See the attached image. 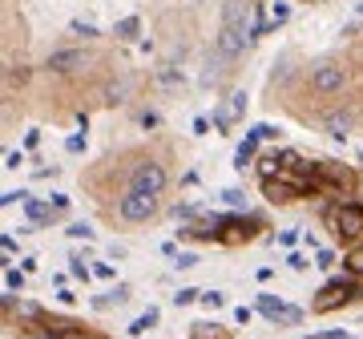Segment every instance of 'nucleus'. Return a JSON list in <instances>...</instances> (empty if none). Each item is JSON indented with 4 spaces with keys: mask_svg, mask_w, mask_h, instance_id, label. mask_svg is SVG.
<instances>
[{
    "mask_svg": "<svg viewBox=\"0 0 363 339\" xmlns=\"http://www.w3.org/2000/svg\"><path fill=\"white\" fill-rule=\"evenodd\" d=\"M190 339H230V335H226L218 323H194V335Z\"/></svg>",
    "mask_w": 363,
    "mask_h": 339,
    "instance_id": "2eb2a0df",
    "label": "nucleus"
},
{
    "mask_svg": "<svg viewBox=\"0 0 363 339\" xmlns=\"http://www.w3.org/2000/svg\"><path fill=\"white\" fill-rule=\"evenodd\" d=\"M355 16H359V21H363V4H359V9H355Z\"/></svg>",
    "mask_w": 363,
    "mask_h": 339,
    "instance_id": "4c0bfd02",
    "label": "nucleus"
},
{
    "mask_svg": "<svg viewBox=\"0 0 363 339\" xmlns=\"http://www.w3.org/2000/svg\"><path fill=\"white\" fill-rule=\"evenodd\" d=\"M69 235H73V238H93V230H89V226H81V222H77V226H69Z\"/></svg>",
    "mask_w": 363,
    "mask_h": 339,
    "instance_id": "2f4dec72",
    "label": "nucleus"
},
{
    "mask_svg": "<svg viewBox=\"0 0 363 339\" xmlns=\"http://www.w3.org/2000/svg\"><path fill=\"white\" fill-rule=\"evenodd\" d=\"M355 299H363V283L359 279H331L319 295L311 299V311L315 315H327V311H339V307H347V303H355Z\"/></svg>",
    "mask_w": 363,
    "mask_h": 339,
    "instance_id": "f03ea898",
    "label": "nucleus"
},
{
    "mask_svg": "<svg viewBox=\"0 0 363 339\" xmlns=\"http://www.w3.org/2000/svg\"><path fill=\"white\" fill-rule=\"evenodd\" d=\"M255 145H259V138H247V142L234 150V166H238V170L250 166V157H255Z\"/></svg>",
    "mask_w": 363,
    "mask_h": 339,
    "instance_id": "ddd939ff",
    "label": "nucleus"
},
{
    "mask_svg": "<svg viewBox=\"0 0 363 339\" xmlns=\"http://www.w3.org/2000/svg\"><path fill=\"white\" fill-rule=\"evenodd\" d=\"M242 109H247V97H242V93H234V97H230V113H234V118H238Z\"/></svg>",
    "mask_w": 363,
    "mask_h": 339,
    "instance_id": "a878e982",
    "label": "nucleus"
},
{
    "mask_svg": "<svg viewBox=\"0 0 363 339\" xmlns=\"http://www.w3.org/2000/svg\"><path fill=\"white\" fill-rule=\"evenodd\" d=\"M157 85H182V73H174V69H162V73H157Z\"/></svg>",
    "mask_w": 363,
    "mask_h": 339,
    "instance_id": "4be33fe9",
    "label": "nucleus"
},
{
    "mask_svg": "<svg viewBox=\"0 0 363 339\" xmlns=\"http://www.w3.org/2000/svg\"><path fill=\"white\" fill-rule=\"evenodd\" d=\"M93 274H97V279H113V267H109V262H97V267H93Z\"/></svg>",
    "mask_w": 363,
    "mask_h": 339,
    "instance_id": "c85d7f7f",
    "label": "nucleus"
},
{
    "mask_svg": "<svg viewBox=\"0 0 363 339\" xmlns=\"http://www.w3.org/2000/svg\"><path fill=\"white\" fill-rule=\"evenodd\" d=\"M202 303H206V307H222V295L218 291H210V295H202Z\"/></svg>",
    "mask_w": 363,
    "mask_h": 339,
    "instance_id": "72a5a7b5",
    "label": "nucleus"
},
{
    "mask_svg": "<svg viewBox=\"0 0 363 339\" xmlns=\"http://www.w3.org/2000/svg\"><path fill=\"white\" fill-rule=\"evenodd\" d=\"M73 33H81V37H97V28H93V25H81V21H73Z\"/></svg>",
    "mask_w": 363,
    "mask_h": 339,
    "instance_id": "c756f323",
    "label": "nucleus"
},
{
    "mask_svg": "<svg viewBox=\"0 0 363 339\" xmlns=\"http://www.w3.org/2000/svg\"><path fill=\"white\" fill-rule=\"evenodd\" d=\"M174 262H178L182 271H190V267H198V259H194V255H178V259H174Z\"/></svg>",
    "mask_w": 363,
    "mask_h": 339,
    "instance_id": "473e14b6",
    "label": "nucleus"
},
{
    "mask_svg": "<svg viewBox=\"0 0 363 339\" xmlns=\"http://www.w3.org/2000/svg\"><path fill=\"white\" fill-rule=\"evenodd\" d=\"M89 65V52H81V49H61V52H52L49 57V73H81V69Z\"/></svg>",
    "mask_w": 363,
    "mask_h": 339,
    "instance_id": "6e6552de",
    "label": "nucleus"
},
{
    "mask_svg": "<svg viewBox=\"0 0 363 339\" xmlns=\"http://www.w3.org/2000/svg\"><path fill=\"white\" fill-rule=\"evenodd\" d=\"M250 138L267 142V138H279V130H274V126H255V130H250Z\"/></svg>",
    "mask_w": 363,
    "mask_h": 339,
    "instance_id": "5701e85b",
    "label": "nucleus"
},
{
    "mask_svg": "<svg viewBox=\"0 0 363 339\" xmlns=\"http://www.w3.org/2000/svg\"><path fill=\"white\" fill-rule=\"evenodd\" d=\"M117 214H121V222H130V226H142V222H150L157 214V198H150V194H125L121 202H117Z\"/></svg>",
    "mask_w": 363,
    "mask_h": 339,
    "instance_id": "0eeeda50",
    "label": "nucleus"
},
{
    "mask_svg": "<svg viewBox=\"0 0 363 339\" xmlns=\"http://www.w3.org/2000/svg\"><path fill=\"white\" fill-rule=\"evenodd\" d=\"M125 299H130V291H125V287H113L105 299H97V307H117V303H125Z\"/></svg>",
    "mask_w": 363,
    "mask_h": 339,
    "instance_id": "6ab92c4d",
    "label": "nucleus"
},
{
    "mask_svg": "<svg viewBox=\"0 0 363 339\" xmlns=\"http://www.w3.org/2000/svg\"><path fill=\"white\" fill-rule=\"evenodd\" d=\"M267 230V222L259 214H234V218H222V230H218V243L222 247H247Z\"/></svg>",
    "mask_w": 363,
    "mask_h": 339,
    "instance_id": "7ed1b4c3",
    "label": "nucleus"
},
{
    "mask_svg": "<svg viewBox=\"0 0 363 339\" xmlns=\"http://www.w3.org/2000/svg\"><path fill=\"white\" fill-rule=\"evenodd\" d=\"M351 113H335V118H327V133H331V138H339V142H343V138H347L351 133Z\"/></svg>",
    "mask_w": 363,
    "mask_h": 339,
    "instance_id": "f8f14e48",
    "label": "nucleus"
},
{
    "mask_svg": "<svg viewBox=\"0 0 363 339\" xmlns=\"http://www.w3.org/2000/svg\"><path fill=\"white\" fill-rule=\"evenodd\" d=\"M194 133H210V121L206 118H194Z\"/></svg>",
    "mask_w": 363,
    "mask_h": 339,
    "instance_id": "e433bc0d",
    "label": "nucleus"
},
{
    "mask_svg": "<svg viewBox=\"0 0 363 339\" xmlns=\"http://www.w3.org/2000/svg\"><path fill=\"white\" fill-rule=\"evenodd\" d=\"M242 190H226V194H222V202H226V206H242Z\"/></svg>",
    "mask_w": 363,
    "mask_h": 339,
    "instance_id": "b1692460",
    "label": "nucleus"
},
{
    "mask_svg": "<svg viewBox=\"0 0 363 339\" xmlns=\"http://www.w3.org/2000/svg\"><path fill=\"white\" fill-rule=\"evenodd\" d=\"M319 267H335V255L331 250H319Z\"/></svg>",
    "mask_w": 363,
    "mask_h": 339,
    "instance_id": "f704fd0d",
    "label": "nucleus"
},
{
    "mask_svg": "<svg viewBox=\"0 0 363 339\" xmlns=\"http://www.w3.org/2000/svg\"><path fill=\"white\" fill-rule=\"evenodd\" d=\"M21 162H25V154H21V150H13V154L4 157V166H9V170H16V166H21Z\"/></svg>",
    "mask_w": 363,
    "mask_h": 339,
    "instance_id": "7c9ffc66",
    "label": "nucleus"
},
{
    "mask_svg": "<svg viewBox=\"0 0 363 339\" xmlns=\"http://www.w3.org/2000/svg\"><path fill=\"white\" fill-rule=\"evenodd\" d=\"M194 299H202V291H194V287H182L178 295H174V303H178V307H186V303H194Z\"/></svg>",
    "mask_w": 363,
    "mask_h": 339,
    "instance_id": "412c9836",
    "label": "nucleus"
},
{
    "mask_svg": "<svg viewBox=\"0 0 363 339\" xmlns=\"http://www.w3.org/2000/svg\"><path fill=\"white\" fill-rule=\"evenodd\" d=\"M286 262H291L295 271H307V267H311V262H307V255H291V259H286Z\"/></svg>",
    "mask_w": 363,
    "mask_h": 339,
    "instance_id": "cd10ccee",
    "label": "nucleus"
},
{
    "mask_svg": "<svg viewBox=\"0 0 363 339\" xmlns=\"http://www.w3.org/2000/svg\"><path fill=\"white\" fill-rule=\"evenodd\" d=\"M262 198L274 202V206H286V202H295V198H303V194H298L286 178H267V182H262Z\"/></svg>",
    "mask_w": 363,
    "mask_h": 339,
    "instance_id": "1a4fd4ad",
    "label": "nucleus"
},
{
    "mask_svg": "<svg viewBox=\"0 0 363 339\" xmlns=\"http://www.w3.org/2000/svg\"><path fill=\"white\" fill-rule=\"evenodd\" d=\"M138 28H142V25H138V16H125V21L113 28V37H125V40H130V37H138Z\"/></svg>",
    "mask_w": 363,
    "mask_h": 339,
    "instance_id": "a211bd4d",
    "label": "nucleus"
},
{
    "mask_svg": "<svg viewBox=\"0 0 363 339\" xmlns=\"http://www.w3.org/2000/svg\"><path fill=\"white\" fill-rule=\"evenodd\" d=\"M154 323H157V307H150V311H142L138 319H133V327H130V331H133V335H142V331H150Z\"/></svg>",
    "mask_w": 363,
    "mask_h": 339,
    "instance_id": "f3484780",
    "label": "nucleus"
},
{
    "mask_svg": "<svg viewBox=\"0 0 363 339\" xmlns=\"http://www.w3.org/2000/svg\"><path fill=\"white\" fill-rule=\"evenodd\" d=\"M73 274H77L81 283H85V279H89V271H85V267H81V259H73Z\"/></svg>",
    "mask_w": 363,
    "mask_h": 339,
    "instance_id": "c9c22d12",
    "label": "nucleus"
},
{
    "mask_svg": "<svg viewBox=\"0 0 363 339\" xmlns=\"http://www.w3.org/2000/svg\"><path fill=\"white\" fill-rule=\"evenodd\" d=\"M4 279H9V287H13V291H21V287H25V274H21V271H9Z\"/></svg>",
    "mask_w": 363,
    "mask_h": 339,
    "instance_id": "bb28decb",
    "label": "nucleus"
},
{
    "mask_svg": "<svg viewBox=\"0 0 363 339\" xmlns=\"http://www.w3.org/2000/svg\"><path fill=\"white\" fill-rule=\"evenodd\" d=\"M311 89L319 93V97H339V93L347 89V69L339 65V61H323V65H315Z\"/></svg>",
    "mask_w": 363,
    "mask_h": 339,
    "instance_id": "423d86ee",
    "label": "nucleus"
},
{
    "mask_svg": "<svg viewBox=\"0 0 363 339\" xmlns=\"http://www.w3.org/2000/svg\"><path fill=\"white\" fill-rule=\"evenodd\" d=\"M259 311L267 315V319H274V323H279V315H283L286 307H283L279 299H271V295H259Z\"/></svg>",
    "mask_w": 363,
    "mask_h": 339,
    "instance_id": "4468645a",
    "label": "nucleus"
},
{
    "mask_svg": "<svg viewBox=\"0 0 363 339\" xmlns=\"http://www.w3.org/2000/svg\"><path fill=\"white\" fill-rule=\"evenodd\" d=\"M286 16H291V13H286V4H274V9H271V25H283Z\"/></svg>",
    "mask_w": 363,
    "mask_h": 339,
    "instance_id": "393cba45",
    "label": "nucleus"
},
{
    "mask_svg": "<svg viewBox=\"0 0 363 339\" xmlns=\"http://www.w3.org/2000/svg\"><path fill=\"white\" fill-rule=\"evenodd\" d=\"M319 170V194H351L355 190V170L343 162H315Z\"/></svg>",
    "mask_w": 363,
    "mask_h": 339,
    "instance_id": "20e7f679",
    "label": "nucleus"
},
{
    "mask_svg": "<svg viewBox=\"0 0 363 339\" xmlns=\"http://www.w3.org/2000/svg\"><path fill=\"white\" fill-rule=\"evenodd\" d=\"M247 16H250V0H226V9H222L226 28H247Z\"/></svg>",
    "mask_w": 363,
    "mask_h": 339,
    "instance_id": "9d476101",
    "label": "nucleus"
},
{
    "mask_svg": "<svg viewBox=\"0 0 363 339\" xmlns=\"http://www.w3.org/2000/svg\"><path fill=\"white\" fill-rule=\"evenodd\" d=\"M323 222H327V230H331L339 243H347V247H359V243H363V206H359V202H339V206H327L323 210Z\"/></svg>",
    "mask_w": 363,
    "mask_h": 339,
    "instance_id": "f257e3e1",
    "label": "nucleus"
},
{
    "mask_svg": "<svg viewBox=\"0 0 363 339\" xmlns=\"http://www.w3.org/2000/svg\"><path fill=\"white\" fill-rule=\"evenodd\" d=\"M166 170L157 166V162H138V166L130 170V194H150V198H157L162 190H166Z\"/></svg>",
    "mask_w": 363,
    "mask_h": 339,
    "instance_id": "39448f33",
    "label": "nucleus"
},
{
    "mask_svg": "<svg viewBox=\"0 0 363 339\" xmlns=\"http://www.w3.org/2000/svg\"><path fill=\"white\" fill-rule=\"evenodd\" d=\"M343 271H347L351 279H363V243L359 247H347V255H343Z\"/></svg>",
    "mask_w": 363,
    "mask_h": 339,
    "instance_id": "9b49d317",
    "label": "nucleus"
},
{
    "mask_svg": "<svg viewBox=\"0 0 363 339\" xmlns=\"http://www.w3.org/2000/svg\"><path fill=\"white\" fill-rule=\"evenodd\" d=\"M25 210H28V218H33V222H49L52 218V210L45 206V202H37V198H28Z\"/></svg>",
    "mask_w": 363,
    "mask_h": 339,
    "instance_id": "dca6fc26",
    "label": "nucleus"
},
{
    "mask_svg": "<svg viewBox=\"0 0 363 339\" xmlns=\"http://www.w3.org/2000/svg\"><path fill=\"white\" fill-rule=\"evenodd\" d=\"M25 77H28L25 69H13V65H9V73H4V89H13V85H25Z\"/></svg>",
    "mask_w": 363,
    "mask_h": 339,
    "instance_id": "aec40b11",
    "label": "nucleus"
}]
</instances>
